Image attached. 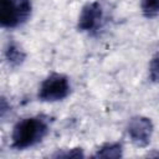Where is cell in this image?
I'll return each instance as SVG.
<instances>
[{
  "instance_id": "3",
  "label": "cell",
  "mask_w": 159,
  "mask_h": 159,
  "mask_svg": "<svg viewBox=\"0 0 159 159\" xmlns=\"http://www.w3.org/2000/svg\"><path fill=\"white\" fill-rule=\"evenodd\" d=\"M70 93V78L63 73L52 72L41 82L37 92V98L42 102H58L68 97Z\"/></svg>"
},
{
  "instance_id": "5",
  "label": "cell",
  "mask_w": 159,
  "mask_h": 159,
  "mask_svg": "<svg viewBox=\"0 0 159 159\" xmlns=\"http://www.w3.org/2000/svg\"><path fill=\"white\" fill-rule=\"evenodd\" d=\"M103 21V9L98 1L87 2L78 15L77 30L81 32H96L101 27Z\"/></svg>"
},
{
  "instance_id": "6",
  "label": "cell",
  "mask_w": 159,
  "mask_h": 159,
  "mask_svg": "<svg viewBox=\"0 0 159 159\" xmlns=\"http://www.w3.org/2000/svg\"><path fill=\"white\" fill-rule=\"evenodd\" d=\"M4 56L9 66L19 67L24 63L26 58V52L21 48V46L15 41H9L4 50Z\"/></svg>"
},
{
  "instance_id": "9",
  "label": "cell",
  "mask_w": 159,
  "mask_h": 159,
  "mask_svg": "<svg viewBox=\"0 0 159 159\" xmlns=\"http://www.w3.org/2000/svg\"><path fill=\"white\" fill-rule=\"evenodd\" d=\"M53 158H84V153L82 148H71V149H63L58 150L55 154H52Z\"/></svg>"
},
{
  "instance_id": "4",
  "label": "cell",
  "mask_w": 159,
  "mask_h": 159,
  "mask_svg": "<svg viewBox=\"0 0 159 159\" xmlns=\"http://www.w3.org/2000/svg\"><path fill=\"white\" fill-rule=\"evenodd\" d=\"M153 132L154 124L152 119L145 116H134L127 124V134L130 142L139 148H145L149 145Z\"/></svg>"
},
{
  "instance_id": "10",
  "label": "cell",
  "mask_w": 159,
  "mask_h": 159,
  "mask_svg": "<svg viewBox=\"0 0 159 159\" xmlns=\"http://www.w3.org/2000/svg\"><path fill=\"white\" fill-rule=\"evenodd\" d=\"M149 77L153 82H159V53H157L149 63Z\"/></svg>"
},
{
  "instance_id": "8",
  "label": "cell",
  "mask_w": 159,
  "mask_h": 159,
  "mask_svg": "<svg viewBox=\"0 0 159 159\" xmlns=\"http://www.w3.org/2000/svg\"><path fill=\"white\" fill-rule=\"evenodd\" d=\"M142 14L147 19H152L159 15V0H140Z\"/></svg>"
},
{
  "instance_id": "7",
  "label": "cell",
  "mask_w": 159,
  "mask_h": 159,
  "mask_svg": "<svg viewBox=\"0 0 159 159\" xmlns=\"http://www.w3.org/2000/svg\"><path fill=\"white\" fill-rule=\"evenodd\" d=\"M123 155V147L118 142H108L102 144L96 153L93 154V158H106V159H117Z\"/></svg>"
},
{
  "instance_id": "1",
  "label": "cell",
  "mask_w": 159,
  "mask_h": 159,
  "mask_svg": "<svg viewBox=\"0 0 159 159\" xmlns=\"http://www.w3.org/2000/svg\"><path fill=\"white\" fill-rule=\"evenodd\" d=\"M50 132V117L37 114L19 120L11 132V148L25 150L41 143Z\"/></svg>"
},
{
  "instance_id": "2",
  "label": "cell",
  "mask_w": 159,
  "mask_h": 159,
  "mask_svg": "<svg viewBox=\"0 0 159 159\" xmlns=\"http://www.w3.org/2000/svg\"><path fill=\"white\" fill-rule=\"evenodd\" d=\"M31 0H0V24L4 29H16L31 16Z\"/></svg>"
}]
</instances>
